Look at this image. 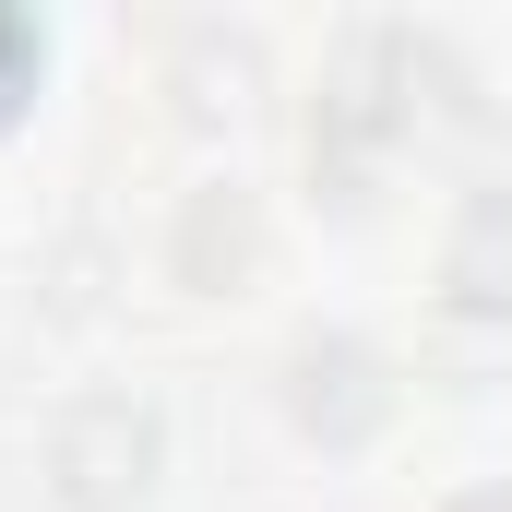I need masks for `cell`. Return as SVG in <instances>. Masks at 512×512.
I'll return each instance as SVG.
<instances>
[{
  "instance_id": "cell-2",
  "label": "cell",
  "mask_w": 512,
  "mask_h": 512,
  "mask_svg": "<svg viewBox=\"0 0 512 512\" xmlns=\"http://www.w3.org/2000/svg\"><path fill=\"white\" fill-rule=\"evenodd\" d=\"M286 417H298L322 453L370 441L393 417V358L370 334H298V346H286Z\"/></svg>"
},
{
  "instance_id": "cell-1",
  "label": "cell",
  "mask_w": 512,
  "mask_h": 512,
  "mask_svg": "<svg viewBox=\"0 0 512 512\" xmlns=\"http://www.w3.org/2000/svg\"><path fill=\"white\" fill-rule=\"evenodd\" d=\"M155 465H167V417H155L143 393H84V405L48 429V477H60L72 512H131L155 489Z\"/></svg>"
},
{
  "instance_id": "cell-6",
  "label": "cell",
  "mask_w": 512,
  "mask_h": 512,
  "mask_svg": "<svg viewBox=\"0 0 512 512\" xmlns=\"http://www.w3.org/2000/svg\"><path fill=\"white\" fill-rule=\"evenodd\" d=\"M441 512H512V489H453Z\"/></svg>"
},
{
  "instance_id": "cell-5",
  "label": "cell",
  "mask_w": 512,
  "mask_h": 512,
  "mask_svg": "<svg viewBox=\"0 0 512 512\" xmlns=\"http://www.w3.org/2000/svg\"><path fill=\"white\" fill-rule=\"evenodd\" d=\"M24 72H36V36H24V24H12V12H0V120H12V108H24Z\"/></svg>"
},
{
  "instance_id": "cell-4",
  "label": "cell",
  "mask_w": 512,
  "mask_h": 512,
  "mask_svg": "<svg viewBox=\"0 0 512 512\" xmlns=\"http://www.w3.org/2000/svg\"><path fill=\"white\" fill-rule=\"evenodd\" d=\"M441 298H453V310H477V322H512V179H489V191H465V203H453Z\"/></svg>"
},
{
  "instance_id": "cell-3",
  "label": "cell",
  "mask_w": 512,
  "mask_h": 512,
  "mask_svg": "<svg viewBox=\"0 0 512 512\" xmlns=\"http://www.w3.org/2000/svg\"><path fill=\"white\" fill-rule=\"evenodd\" d=\"M167 274H179V286H203V298H227V286H251V274H262V203L239 191V179H215V191H191V203H179Z\"/></svg>"
}]
</instances>
